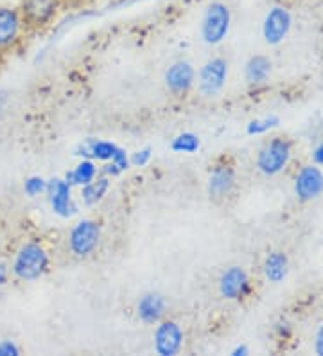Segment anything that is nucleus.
I'll use <instances>...</instances> for the list:
<instances>
[{
  "instance_id": "nucleus-24",
  "label": "nucleus",
  "mask_w": 323,
  "mask_h": 356,
  "mask_svg": "<svg viewBox=\"0 0 323 356\" xmlns=\"http://www.w3.org/2000/svg\"><path fill=\"white\" fill-rule=\"evenodd\" d=\"M110 162H113V164H115L117 168L122 171V173L131 168V164H129V153L126 152L124 148H121V146H119V149H117V153L113 155V159Z\"/></svg>"
},
{
  "instance_id": "nucleus-19",
  "label": "nucleus",
  "mask_w": 323,
  "mask_h": 356,
  "mask_svg": "<svg viewBox=\"0 0 323 356\" xmlns=\"http://www.w3.org/2000/svg\"><path fill=\"white\" fill-rule=\"evenodd\" d=\"M110 187H112V182H110V178L108 177H97L94 182L86 184V186L79 187L81 189V200L83 204L88 205V207H94V205L101 204L104 200V196L108 195L110 191Z\"/></svg>"
},
{
  "instance_id": "nucleus-17",
  "label": "nucleus",
  "mask_w": 323,
  "mask_h": 356,
  "mask_svg": "<svg viewBox=\"0 0 323 356\" xmlns=\"http://www.w3.org/2000/svg\"><path fill=\"white\" fill-rule=\"evenodd\" d=\"M272 74V61L263 54H255L245 65V79L251 87L264 85Z\"/></svg>"
},
{
  "instance_id": "nucleus-23",
  "label": "nucleus",
  "mask_w": 323,
  "mask_h": 356,
  "mask_svg": "<svg viewBox=\"0 0 323 356\" xmlns=\"http://www.w3.org/2000/svg\"><path fill=\"white\" fill-rule=\"evenodd\" d=\"M151 159H153V149L147 146V148H140L135 153H131L129 155V164H131V168H146L151 162Z\"/></svg>"
},
{
  "instance_id": "nucleus-28",
  "label": "nucleus",
  "mask_w": 323,
  "mask_h": 356,
  "mask_svg": "<svg viewBox=\"0 0 323 356\" xmlns=\"http://www.w3.org/2000/svg\"><path fill=\"white\" fill-rule=\"evenodd\" d=\"M315 353L318 356H323V324L316 330L315 334Z\"/></svg>"
},
{
  "instance_id": "nucleus-3",
  "label": "nucleus",
  "mask_w": 323,
  "mask_h": 356,
  "mask_svg": "<svg viewBox=\"0 0 323 356\" xmlns=\"http://www.w3.org/2000/svg\"><path fill=\"white\" fill-rule=\"evenodd\" d=\"M293 156V144L285 137L267 140L255 156V165L264 177H276L285 170Z\"/></svg>"
},
{
  "instance_id": "nucleus-6",
  "label": "nucleus",
  "mask_w": 323,
  "mask_h": 356,
  "mask_svg": "<svg viewBox=\"0 0 323 356\" xmlns=\"http://www.w3.org/2000/svg\"><path fill=\"white\" fill-rule=\"evenodd\" d=\"M226 79H229V61L224 58H212L205 61L201 69L196 72L198 90L205 97L217 96L226 85Z\"/></svg>"
},
{
  "instance_id": "nucleus-32",
  "label": "nucleus",
  "mask_w": 323,
  "mask_h": 356,
  "mask_svg": "<svg viewBox=\"0 0 323 356\" xmlns=\"http://www.w3.org/2000/svg\"><path fill=\"white\" fill-rule=\"evenodd\" d=\"M0 239H2V229H0Z\"/></svg>"
},
{
  "instance_id": "nucleus-12",
  "label": "nucleus",
  "mask_w": 323,
  "mask_h": 356,
  "mask_svg": "<svg viewBox=\"0 0 323 356\" xmlns=\"http://www.w3.org/2000/svg\"><path fill=\"white\" fill-rule=\"evenodd\" d=\"M323 193V171L320 165L307 164L301 165L295 177V195L300 202L316 200Z\"/></svg>"
},
{
  "instance_id": "nucleus-13",
  "label": "nucleus",
  "mask_w": 323,
  "mask_h": 356,
  "mask_svg": "<svg viewBox=\"0 0 323 356\" xmlns=\"http://www.w3.org/2000/svg\"><path fill=\"white\" fill-rule=\"evenodd\" d=\"M165 88L174 97H185L196 85V69L185 60L174 61L164 76Z\"/></svg>"
},
{
  "instance_id": "nucleus-11",
  "label": "nucleus",
  "mask_w": 323,
  "mask_h": 356,
  "mask_svg": "<svg viewBox=\"0 0 323 356\" xmlns=\"http://www.w3.org/2000/svg\"><path fill=\"white\" fill-rule=\"evenodd\" d=\"M220 296L226 300H242L250 296L251 281L250 275L242 266H230L221 274L217 281Z\"/></svg>"
},
{
  "instance_id": "nucleus-21",
  "label": "nucleus",
  "mask_w": 323,
  "mask_h": 356,
  "mask_svg": "<svg viewBox=\"0 0 323 356\" xmlns=\"http://www.w3.org/2000/svg\"><path fill=\"white\" fill-rule=\"evenodd\" d=\"M280 127L279 115H266V118H258L246 124V135L250 137H258V135H266L267 131L275 130Z\"/></svg>"
},
{
  "instance_id": "nucleus-15",
  "label": "nucleus",
  "mask_w": 323,
  "mask_h": 356,
  "mask_svg": "<svg viewBox=\"0 0 323 356\" xmlns=\"http://www.w3.org/2000/svg\"><path fill=\"white\" fill-rule=\"evenodd\" d=\"M165 312H167V300L156 291L144 293L137 302V317L144 324H158L165 317Z\"/></svg>"
},
{
  "instance_id": "nucleus-29",
  "label": "nucleus",
  "mask_w": 323,
  "mask_h": 356,
  "mask_svg": "<svg viewBox=\"0 0 323 356\" xmlns=\"http://www.w3.org/2000/svg\"><path fill=\"white\" fill-rule=\"evenodd\" d=\"M313 162L316 165H320V168H323V140L313 149Z\"/></svg>"
},
{
  "instance_id": "nucleus-18",
  "label": "nucleus",
  "mask_w": 323,
  "mask_h": 356,
  "mask_svg": "<svg viewBox=\"0 0 323 356\" xmlns=\"http://www.w3.org/2000/svg\"><path fill=\"white\" fill-rule=\"evenodd\" d=\"M264 277L267 279L273 284H279V282L284 281L289 274V259L284 252L275 250V252H270L264 259L263 265Z\"/></svg>"
},
{
  "instance_id": "nucleus-1",
  "label": "nucleus",
  "mask_w": 323,
  "mask_h": 356,
  "mask_svg": "<svg viewBox=\"0 0 323 356\" xmlns=\"http://www.w3.org/2000/svg\"><path fill=\"white\" fill-rule=\"evenodd\" d=\"M51 268V256L40 241H24L11 261V275L17 281L33 282L42 279Z\"/></svg>"
},
{
  "instance_id": "nucleus-4",
  "label": "nucleus",
  "mask_w": 323,
  "mask_h": 356,
  "mask_svg": "<svg viewBox=\"0 0 323 356\" xmlns=\"http://www.w3.org/2000/svg\"><path fill=\"white\" fill-rule=\"evenodd\" d=\"M17 8L27 31L38 33L56 22L63 8V0H20Z\"/></svg>"
},
{
  "instance_id": "nucleus-31",
  "label": "nucleus",
  "mask_w": 323,
  "mask_h": 356,
  "mask_svg": "<svg viewBox=\"0 0 323 356\" xmlns=\"http://www.w3.org/2000/svg\"><path fill=\"white\" fill-rule=\"evenodd\" d=\"M276 331H279L280 337H289V333H291V327H289L288 322H279V326H276Z\"/></svg>"
},
{
  "instance_id": "nucleus-9",
  "label": "nucleus",
  "mask_w": 323,
  "mask_h": 356,
  "mask_svg": "<svg viewBox=\"0 0 323 356\" xmlns=\"http://www.w3.org/2000/svg\"><path fill=\"white\" fill-rule=\"evenodd\" d=\"M185 334L176 321L162 318L153 333V348L160 356H176L183 348Z\"/></svg>"
},
{
  "instance_id": "nucleus-16",
  "label": "nucleus",
  "mask_w": 323,
  "mask_h": 356,
  "mask_svg": "<svg viewBox=\"0 0 323 356\" xmlns=\"http://www.w3.org/2000/svg\"><path fill=\"white\" fill-rule=\"evenodd\" d=\"M99 173L101 168L97 165V162L92 161V159H81L78 164L74 165L72 170L67 171L65 180L72 187H83L86 184L94 182L95 178L99 177Z\"/></svg>"
},
{
  "instance_id": "nucleus-27",
  "label": "nucleus",
  "mask_w": 323,
  "mask_h": 356,
  "mask_svg": "<svg viewBox=\"0 0 323 356\" xmlns=\"http://www.w3.org/2000/svg\"><path fill=\"white\" fill-rule=\"evenodd\" d=\"M9 275H11V270H9L8 263L0 261V288H4L9 281Z\"/></svg>"
},
{
  "instance_id": "nucleus-25",
  "label": "nucleus",
  "mask_w": 323,
  "mask_h": 356,
  "mask_svg": "<svg viewBox=\"0 0 323 356\" xmlns=\"http://www.w3.org/2000/svg\"><path fill=\"white\" fill-rule=\"evenodd\" d=\"M20 348L13 340H0V356H18Z\"/></svg>"
},
{
  "instance_id": "nucleus-2",
  "label": "nucleus",
  "mask_w": 323,
  "mask_h": 356,
  "mask_svg": "<svg viewBox=\"0 0 323 356\" xmlns=\"http://www.w3.org/2000/svg\"><path fill=\"white\" fill-rule=\"evenodd\" d=\"M230 26H232V11L229 4L224 2H210L205 8L199 22V36H201L203 44L215 47V45L223 44L224 38L229 36Z\"/></svg>"
},
{
  "instance_id": "nucleus-5",
  "label": "nucleus",
  "mask_w": 323,
  "mask_h": 356,
  "mask_svg": "<svg viewBox=\"0 0 323 356\" xmlns=\"http://www.w3.org/2000/svg\"><path fill=\"white\" fill-rule=\"evenodd\" d=\"M103 227L94 218H83L72 225L69 232V250L72 256L86 259L97 250L101 243Z\"/></svg>"
},
{
  "instance_id": "nucleus-8",
  "label": "nucleus",
  "mask_w": 323,
  "mask_h": 356,
  "mask_svg": "<svg viewBox=\"0 0 323 356\" xmlns=\"http://www.w3.org/2000/svg\"><path fill=\"white\" fill-rule=\"evenodd\" d=\"M293 27V15L285 6H273L263 20V38L267 45L276 47L288 38Z\"/></svg>"
},
{
  "instance_id": "nucleus-14",
  "label": "nucleus",
  "mask_w": 323,
  "mask_h": 356,
  "mask_svg": "<svg viewBox=\"0 0 323 356\" xmlns=\"http://www.w3.org/2000/svg\"><path fill=\"white\" fill-rule=\"evenodd\" d=\"M235 187V170L229 162H217L212 165L207 180V191L212 200H224L232 195Z\"/></svg>"
},
{
  "instance_id": "nucleus-7",
  "label": "nucleus",
  "mask_w": 323,
  "mask_h": 356,
  "mask_svg": "<svg viewBox=\"0 0 323 356\" xmlns=\"http://www.w3.org/2000/svg\"><path fill=\"white\" fill-rule=\"evenodd\" d=\"M27 27L15 6H0V54L13 51L24 40Z\"/></svg>"
},
{
  "instance_id": "nucleus-20",
  "label": "nucleus",
  "mask_w": 323,
  "mask_h": 356,
  "mask_svg": "<svg viewBox=\"0 0 323 356\" xmlns=\"http://www.w3.org/2000/svg\"><path fill=\"white\" fill-rule=\"evenodd\" d=\"M201 148V140L192 131H183L178 134L174 139L171 140V149L174 153H183V155H192Z\"/></svg>"
},
{
  "instance_id": "nucleus-22",
  "label": "nucleus",
  "mask_w": 323,
  "mask_h": 356,
  "mask_svg": "<svg viewBox=\"0 0 323 356\" xmlns=\"http://www.w3.org/2000/svg\"><path fill=\"white\" fill-rule=\"evenodd\" d=\"M47 191V180L40 175H31L24 180V193H26L29 198H36L40 195H45Z\"/></svg>"
},
{
  "instance_id": "nucleus-10",
  "label": "nucleus",
  "mask_w": 323,
  "mask_h": 356,
  "mask_svg": "<svg viewBox=\"0 0 323 356\" xmlns=\"http://www.w3.org/2000/svg\"><path fill=\"white\" fill-rule=\"evenodd\" d=\"M72 189L65 178H51L47 180V202L51 205L52 213L60 218H72L74 214L79 213L78 204L74 202Z\"/></svg>"
},
{
  "instance_id": "nucleus-26",
  "label": "nucleus",
  "mask_w": 323,
  "mask_h": 356,
  "mask_svg": "<svg viewBox=\"0 0 323 356\" xmlns=\"http://www.w3.org/2000/svg\"><path fill=\"white\" fill-rule=\"evenodd\" d=\"M101 173H103L104 177H108V178H115V177H119L122 171L119 170V168H117L113 162H104L103 168H101Z\"/></svg>"
},
{
  "instance_id": "nucleus-30",
  "label": "nucleus",
  "mask_w": 323,
  "mask_h": 356,
  "mask_svg": "<svg viewBox=\"0 0 323 356\" xmlns=\"http://www.w3.org/2000/svg\"><path fill=\"white\" fill-rule=\"evenodd\" d=\"M230 355L232 356H248L250 355V348H248V346H245V343H239V346H235V348L230 351Z\"/></svg>"
}]
</instances>
